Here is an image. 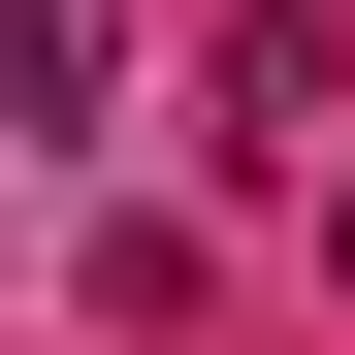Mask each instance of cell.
Instances as JSON below:
<instances>
[{"label":"cell","instance_id":"obj_1","mask_svg":"<svg viewBox=\"0 0 355 355\" xmlns=\"http://www.w3.org/2000/svg\"><path fill=\"white\" fill-rule=\"evenodd\" d=\"M97 97H130V0H0V130L97 162Z\"/></svg>","mask_w":355,"mask_h":355},{"label":"cell","instance_id":"obj_2","mask_svg":"<svg viewBox=\"0 0 355 355\" xmlns=\"http://www.w3.org/2000/svg\"><path fill=\"white\" fill-rule=\"evenodd\" d=\"M355 130V33H226V162H323Z\"/></svg>","mask_w":355,"mask_h":355}]
</instances>
